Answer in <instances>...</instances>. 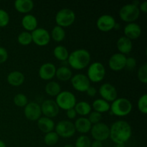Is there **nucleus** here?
<instances>
[{
	"label": "nucleus",
	"mask_w": 147,
	"mask_h": 147,
	"mask_svg": "<svg viewBox=\"0 0 147 147\" xmlns=\"http://www.w3.org/2000/svg\"><path fill=\"white\" fill-rule=\"evenodd\" d=\"M74 109L77 114L80 115L82 117L88 116L91 112V106L86 101H80L76 103Z\"/></svg>",
	"instance_id": "27"
},
{
	"label": "nucleus",
	"mask_w": 147,
	"mask_h": 147,
	"mask_svg": "<svg viewBox=\"0 0 147 147\" xmlns=\"http://www.w3.org/2000/svg\"><path fill=\"white\" fill-rule=\"evenodd\" d=\"M89 121L91 124H96V123H100L102 119V114L100 113H98L96 111L90 112L88 115Z\"/></svg>",
	"instance_id": "38"
},
{
	"label": "nucleus",
	"mask_w": 147,
	"mask_h": 147,
	"mask_svg": "<svg viewBox=\"0 0 147 147\" xmlns=\"http://www.w3.org/2000/svg\"><path fill=\"white\" fill-rule=\"evenodd\" d=\"M114 30H119V29H120V25H119V24H118L117 23H116V24H115V26H114Z\"/></svg>",
	"instance_id": "46"
},
{
	"label": "nucleus",
	"mask_w": 147,
	"mask_h": 147,
	"mask_svg": "<svg viewBox=\"0 0 147 147\" xmlns=\"http://www.w3.org/2000/svg\"><path fill=\"white\" fill-rule=\"evenodd\" d=\"M45 92L50 96H57L61 92L60 84L55 81H50L45 86Z\"/></svg>",
	"instance_id": "29"
},
{
	"label": "nucleus",
	"mask_w": 147,
	"mask_h": 147,
	"mask_svg": "<svg viewBox=\"0 0 147 147\" xmlns=\"http://www.w3.org/2000/svg\"><path fill=\"white\" fill-rule=\"evenodd\" d=\"M55 132L62 138H70L76 133L74 123L70 121L63 120L57 123L55 126Z\"/></svg>",
	"instance_id": "9"
},
{
	"label": "nucleus",
	"mask_w": 147,
	"mask_h": 147,
	"mask_svg": "<svg viewBox=\"0 0 147 147\" xmlns=\"http://www.w3.org/2000/svg\"><path fill=\"white\" fill-rule=\"evenodd\" d=\"M14 103L18 107H25L28 103V99L25 95L22 93H18L16 95L13 99Z\"/></svg>",
	"instance_id": "33"
},
{
	"label": "nucleus",
	"mask_w": 147,
	"mask_h": 147,
	"mask_svg": "<svg viewBox=\"0 0 147 147\" xmlns=\"http://www.w3.org/2000/svg\"><path fill=\"white\" fill-rule=\"evenodd\" d=\"M71 84L75 90L79 92H86L90 86V82L87 76L84 74H76L70 79Z\"/></svg>",
	"instance_id": "11"
},
{
	"label": "nucleus",
	"mask_w": 147,
	"mask_h": 147,
	"mask_svg": "<svg viewBox=\"0 0 147 147\" xmlns=\"http://www.w3.org/2000/svg\"><path fill=\"white\" fill-rule=\"evenodd\" d=\"M8 59V52L5 48L0 47V64L5 63Z\"/></svg>",
	"instance_id": "40"
},
{
	"label": "nucleus",
	"mask_w": 147,
	"mask_h": 147,
	"mask_svg": "<svg viewBox=\"0 0 147 147\" xmlns=\"http://www.w3.org/2000/svg\"><path fill=\"white\" fill-rule=\"evenodd\" d=\"M140 15L139 7L133 4H128L123 6L119 10V17L125 22L132 23L138 20Z\"/></svg>",
	"instance_id": "5"
},
{
	"label": "nucleus",
	"mask_w": 147,
	"mask_h": 147,
	"mask_svg": "<svg viewBox=\"0 0 147 147\" xmlns=\"http://www.w3.org/2000/svg\"><path fill=\"white\" fill-rule=\"evenodd\" d=\"M91 141L90 138L85 135L80 136L76 139L75 147H90Z\"/></svg>",
	"instance_id": "34"
},
{
	"label": "nucleus",
	"mask_w": 147,
	"mask_h": 147,
	"mask_svg": "<svg viewBox=\"0 0 147 147\" xmlns=\"http://www.w3.org/2000/svg\"><path fill=\"white\" fill-rule=\"evenodd\" d=\"M99 94L102 99L107 102H113L118 98L117 90L111 83H104L99 88Z\"/></svg>",
	"instance_id": "12"
},
{
	"label": "nucleus",
	"mask_w": 147,
	"mask_h": 147,
	"mask_svg": "<svg viewBox=\"0 0 147 147\" xmlns=\"http://www.w3.org/2000/svg\"><path fill=\"white\" fill-rule=\"evenodd\" d=\"M138 78L142 83H147V65L144 63L138 70Z\"/></svg>",
	"instance_id": "36"
},
{
	"label": "nucleus",
	"mask_w": 147,
	"mask_h": 147,
	"mask_svg": "<svg viewBox=\"0 0 147 147\" xmlns=\"http://www.w3.org/2000/svg\"><path fill=\"white\" fill-rule=\"evenodd\" d=\"M53 55L55 57L60 61H66L69 57L68 50L63 45H58L55 47L53 50Z\"/></svg>",
	"instance_id": "28"
},
{
	"label": "nucleus",
	"mask_w": 147,
	"mask_h": 147,
	"mask_svg": "<svg viewBox=\"0 0 147 147\" xmlns=\"http://www.w3.org/2000/svg\"><path fill=\"white\" fill-rule=\"evenodd\" d=\"M59 141V136L55 131H51L46 134L44 137V142L46 145L49 146H53L57 144Z\"/></svg>",
	"instance_id": "31"
},
{
	"label": "nucleus",
	"mask_w": 147,
	"mask_h": 147,
	"mask_svg": "<svg viewBox=\"0 0 147 147\" xmlns=\"http://www.w3.org/2000/svg\"><path fill=\"white\" fill-rule=\"evenodd\" d=\"M31 34L33 42L40 47L47 45L50 41V33L44 28H37L32 32Z\"/></svg>",
	"instance_id": "10"
},
{
	"label": "nucleus",
	"mask_w": 147,
	"mask_h": 147,
	"mask_svg": "<svg viewBox=\"0 0 147 147\" xmlns=\"http://www.w3.org/2000/svg\"><path fill=\"white\" fill-rule=\"evenodd\" d=\"M66 115H67V118L69 119H74L76 117V116H77V113H76V110L73 108V109L66 111Z\"/></svg>",
	"instance_id": "41"
},
{
	"label": "nucleus",
	"mask_w": 147,
	"mask_h": 147,
	"mask_svg": "<svg viewBox=\"0 0 147 147\" xmlns=\"http://www.w3.org/2000/svg\"><path fill=\"white\" fill-rule=\"evenodd\" d=\"M86 93H87L88 96H90V97H94L96 95V93H97V90H96V89L94 87L90 86L88 89L86 90Z\"/></svg>",
	"instance_id": "42"
},
{
	"label": "nucleus",
	"mask_w": 147,
	"mask_h": 147,
	"mask_svg": "<svg viewBox=\"0 0 147 147\" xmlns=\"http://www.w3.org/2000/svg\"><path fill=\"white\" fill-rule=\"evenodd\" d=\"M139 11H142V12L146 14L147 12V1H144L142 2V4H140V5L139 6Z\"/></svg>",
	"instance_id": "43"
},
{
	"label": "nucleus",
	"mask_w": 147,
	"mask_h": 147,
	"mask_svg": "<svg viewBox=\"0 0 147 147\" xmlns=\"http://www.w3.org/2000/svg\"><path fill=\"white\" fill-rule=\"evenodd\" d=\"M25 117L30 121H37L42 115L41 108L38 103L35 102L28 103L24 109Z\"/></svg>",
	"instance_id": "14"
},
{
	"label": "nucleus",
	"mask_w": 147,
	"mask_h": 147,
	"mask_svg": "<svg viewBox=\"0 0 147 147\" xmlns=\"http://www.w3.org/2000/svg\"><path fill=\"white\" fill-rule=\"evenodd\" d=\"M115 147H124V144H116Z\"/></svg>",
	"instance_id": "48"
},
{
	"label": "nucleus",
	"mask_w": 147,
	"mask_h": 147,
	"mask_svg": "<svg viewBox=\"0 0 147 147\" xmlns=\"http://www.w3.org/2000/svg\"><path fill=\"white\" fill-rule=\"evenodd\" d=\"M56 70L55 65L53 63H44L39 69V76L44 80H50L55 76Z\"/></svg>",
	"instance_id": "17"
},
{
	"label": "nucleus",
	"mask_w": 147,
	"mask_h": 147,
	"mask_svg": "<svg viewBox=\"0 0 147 147\" xmlns=\"http://www.w3.org/2000/svg\"><path fill=\"white\" fill-rule=\"evenodd\" d=\"M58 106L59 109L67 111L73 109L76 104V98L73 93L67 90L61 91L57 96L55 100Z\"/></svg>",
	"instance_id": "4"
},
{
	"label": "nucleus",
	"mask_w": 147,
	"mask_h": 147,
	"mask_svg": "<svg viewBox=\"0 0 147 147\" xmlns=\"http://www.w3.org/2000/svg\"><path fill=\"white\" fill-rule=\"evenodd\" d=\"M132 103L130 100L125 98H117L112 102L110 111L113 115L116 116H126L129 115L132 111Z\"/></svg>",
	"instance_id": "3"
},
{
	"label": "nucleus",
	"mask_w": 147,
	"mask_h": 147,
	"mask_svg": "<svg viewBox=\"0 0 147 147\" xmlns=\"http://www.w3.org/2000/svg\"><path fill=\"white\" fill-rule=\"evenodd\" d=\"M126 58L127 57L124 55L115 53L109 59V67L113 71H121L126 66Z\"/></svg>",
	"instance_id": "16"
},
{
	"label": "nucleus",
	"mask_w": 147,
	"mask_h": 147,
	"mask_svg": "<svg viewBox=\"0 0 147 147\" xmlns=\"http://www.w3.org/2000/svg\"><path fill=\"white\" fill-rule=\"evenodd\" d=\"M51 37L55 42H60L63 41L65 37V31L63 27L57 25L53 27L51 32Z\"/></svg>",
	"instance_id": "30"
},
{
	"label": "nucleus",
	"mask_w": 147,
	"mask_h": 147,
	"mask_svg": "<svg viewBox=\"0 0 147 147\" xmlns=\"http://www.w3.org/2000/svg\"><path fill=\"white\" fill-rule=\"evenodd\" d=\"M105 76H106V69L101 63L95 62L89 65L87 71V77L90 82L99 83L103 80Z\"/></svg>",
	"instance_id": "6"
},
{
	"label": "nucleus",
	"mask_w": 147,
	"mask_h": 147,
	"mask_svg": "<svg viewBox=\"0 0 147 147\" xmlns=\"http://www.w3.org/2000/svg\"><path fill=\"white\" fill-rule=\"evenodd\" d=\"M37 20L32 14H26L22 20V25L27 32H32L37 28Z\"/></svg>",
	"instance_id": "22"
},
{
	"label": "nucleus",
	"mask_w": 147,
	"mask_h": 147,
	"mask_svg": "<svg viewBox=\"0 0 147 147\" xmlns=\"http://www.w3.org/2000/svg\"><path fill=\"white\" fill-rule=\"evenodd\" d=\"M55 76L58 80L65 82L71 79L73 77V73L69 67L66 66H61L56 70Z\"/></svg>",
	"instance_id": "26"
},
{
	"label": "nucleus",
	"mask_w": 147,
	"mask_h": 147,
	"mask_svg": "<svg viewBox=\"0 0 147 147\" xmlns=\"http://www.w3.org/2000/svg\"><path fill=\"white\" fill-rule=\"evenodd\" d=\"M92 107L94 109V111L98 112V113H106L110 111L111 105L109 104V102L103 100L102 98H98L95 100L93 102Z\"/></svg>",
	"instance_id": "25"
},
{
	"label": "nucleus",
	"mask_w": 147,
	"mask_h": 147,
	"mask_svg": "<svg viewBox=\"0 0 147 147\" xmlns=\"http://www.w3.org/2000/svg\"><path fill=\"white\" fill-rule=\"evenodd\" d=\"M63 147H75V146H73V145H72V144H66V145H65Z\"/></svg>",
	"instance_id": "47"
},
{
	"label": "nucleus",
	"mask_w": 147,
	"mask_h": 147,
	"mask_svg": "<svg viewBox=\"0 0 147 147\" xmlns=\"http://www.w3.org/2000/svg\"><path fill=\"white\" fill-rule=\"evenodd\" d=\"M90 147H103V145L101 142L94 140V142H91V146H90Z\"/></svg>",
	"instance_id": "44"
},
{
	"label": "nucleus",
	"mask_w": 147,
	"mask_h": 147,
	"mask_svg": "<svg viewBox=\"0 0 147 147\" xmlns=\"http://www.w3.org/2000/svg\"><path fill=\"white\" fill-rule=\"evenodd\" d=\"M42 113L45 117L54 118L58 115L60 109L56 102L53 100H46L40 106Z\"/></svg>",
	"instance_id": "13"
},
{
	"label": "nucleus",
	"mask_w": 147,
	"mask_h": 147,
	"mask_svg": "<svg viewBox=\"0 0 147 147\" xmlns=\"http://www.w3.org/2000/svg\"><path fill=\"white\" fill-rule=\"evenodd\" d=\"M92 137L94 140L103 142L108 139L110 136V128L104 123H100L92 126L90 129Z\"/></svg>",
	"instance_id": "8"
},
{
	"label": "nucleus",
	"mask_w": 147,
	"mask_h": 147,
	"mask_svg": "<svg viewBox=\"0 0 147 147\" xmlns=\"http://www.w3.org/2000/svg\"><path fill=\"white\" fill-rule=\"evenodd\" d=\"M0 147H7L5 143H4V142L1 140H0Z\"/></svg>",
	"instance_id": "45"
},
{
	"label": "nucleus",
	"mask_w": 147,
	"mask_h": 147,
	"mask_svg": "<svg viewBox=\"0 0 147 147\" xmlns=\"http://www.w3.org/2000/svg\"><path fill=\"white\" fill-rule=\"evenodd\" d=\"M90 55L85 49H78L69 54L67 63L75 70H83L89 65Z\"/></svg>",
	"instance_id": "2"
},
{
	"label": "nucleus",
	"mask_w": 147,
	"mask_h": 147,
	"mask_svg": "<svg viewBox=\"0 0 147 147\" xmlns=\"http://www.w3.org/2000/svg\"><path fill=\"white\" fill-rule=\"evenodd\" d=\"M37 126L42 132L46 134L53 131V129H55V123L53 119L43 116V117H40L37 120Z\"/></svg>",
	"instance_id": "19"
},
{
	"label": "nucleus",
	"mask_w": 147,
	"mask_h": 147,
	"mask_svg": "<svg viewBox=\"0 0 147 147\" xmlns=\"http://www.w3.org/2000/svg\"><path fill=\"white\" fill-rule=\"evenodd\" d=\"M9 22V15L5 10L0 9V27H4Z\"/></svg>",
	"instance_id": "37"
},
{
	"label": "nucleus",
	"mask_w": 147,
	"mask_h": 147,
	"mask_svg": "<svg viewBox=\"0 0 147 147\" xmlns=\"http://www.w3.org/2000/svg\"><path fill=\"white\" fill-rule=\"evenodd\" d=\"M125 37L129 40H136L142 34V28L138 24L134 22L129 23L126 24L123 30Z\"/></svg>",
	"instance_id": "18"
},
{
	"label": "nucleus",
	"mask_w": 147,
	"mask_h": 147,
	"mask_svg": "<svg viewBox=\"0 0 147 147\" xmlns=\"http://www.w3.org/2000/svg\"><path fill=\"white\" fill-rule=\"evenodd\" d=\"M116 46L120 52L119 53L123 55H127L131 53L133 47V44H132L131 40H129L125 36L121 37L119 40H117V43H116Z\"/></svg>",
	"instance_id": "20"
},
{
	"label": "nucleus",
	"mask_w": 147,
	"mask_h": 147,
	"mask_svg": "<svg viewBox=\"0 0 147 147\" xmlns=\"http://www.w3.org/2000/svg\"><path fill=\"white\" fill-rule=\"evenodd\" d=\"M7 82L9 85L15 87H18L23 84L24 81V76L20 71L11 72L7 76Z\"/></svg>",
	"instance_id": "24"
},
{
	"label": "nucleus",
	"mask_w": 147,
	"mask_h": 147,
	"mask_svg": "<svg viewBox=\"0 0 147 147\" xmlns=\"http://www.w3.org/2000/svg\"><path fill=\"white\" fill-rule=\"evenodd\" d=\"M17 41L21 45L27 46L30 45L32 42V34L29 32L24 31L20 33L17 37Z\"/></svg>",
	"instance_id": "32"
},
{
	"label": "nucleus",
	"mask_w": 147,
	"mask_h": 147,
	"mask_svg": "<svg viewBox=\"0 0 147 147\" xmlns=\"http://www.w3.org/2000/svg\"><path fill=\"white\" fill-rule=\"evenodd\" d=\"M138 109L139 111L142 112L144 114H146L147 113V95L144 94L143 96L139 98L138 100Z\"/></svg>",
	"instance_id": "35"
},
{
	"label": "nucleus",
	"mask_w": 147,
	"mask_h": 147,
	"mask_svg": "<svg viewBox=\"0 0 147 147\" xmlns=\"http://www.w3.org/2000/svg\"><path fill=\"white\" fill-rule=\"evenodd\" d=\"M109 128V138H111L112 142H114L116 144H124L131 137V126L125 121H117Z\"/></svg>",
	"instance_id": "1"
},
{
	"label": "nucleus",
	"mask_w": 147,
	"mask_h": 147,
	"mask_svg": "<svg viewBox=\"0 0 147 147\" xmlns=\"http://www.w3.org/2000/svg\"><path fill=\"white\" fill-rule=\"evenodd\" d=\"M76 20V14L70 9H62L57 11L55 16V22L57 26L67 27L72 25Z\"/></svg>",
	"instance_id": "7"
},
{
	"label": "nucleus",
	"mask_w": 147,
	"mask_h": 147,
	"mask_svg": "<svg viewBox=\"0 0 147 147\" xmlns=\"http://www.w3.org/2000/svg\"><path fill=\"white\" fill-rule=\"evenodd\" d=\"M14 8L18 12L27 14L34 8V2L32 0H17L14 1Z\"/></svg>",
	"instance_id": "21"
},
{
	"label": "nucleus",
	"mask_w": 147,
	"mask_h": 147,
	"mask_svg": "<svg viewBox=\"0 0 147 147\" xmlns=\"http://www.w3.org/2000/svg\"><path fill=\"white\" fill-rule=\"evenodd\" d=\"M136 65V59L134 58V57H128L126 58V66L125 67L128 69L129 70H132L133 69H134V67Z\"/></svg>",
	"instance_id": "39"
},
{
	"label": "nucleus",
	"mask_w": 147,
	"mask_h": 147,
	"mask_svg": "<svg viewBox=\"0 0 147 147\" xmlns=\"http://www.w3.org/2000/svg\"><path fill=\"white\" fill-rule=\"evenodd\" d=\"M116 23V20L113 16L109 14H103L98 17L96 25L100 31L106 32L113 30Z\"/></svg>",
	"instance_id": "15"
},
{
	"label": "nucleus",
	"mask_w": 147,
	"mask_h": 147,
	"mask_svg": "<svg viewBox=\"0 0 147 147\" xmlns=\"http://www.w3.org/2000/svg\"><path fill=\"white\" fill-rule=\"evenodd\" d=\"M76 131L80 134H87L90 131L92 124L86 117L78 118L74 123Z\"/></svg>",
	"instance_id": "23"
}]
</instances>
